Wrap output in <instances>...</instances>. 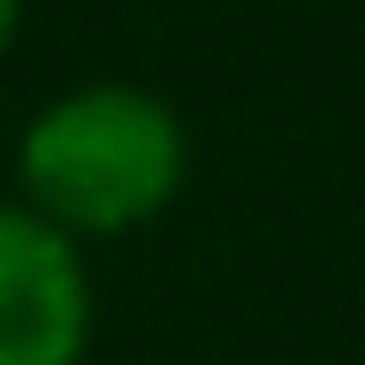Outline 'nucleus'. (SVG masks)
<instances>
[{
    "label": "nucleus",
    "mask_w": 365,
    "mask_h": 365,
    "mask_svg": "<svg viewBox=\"0 0 365 365\" xmlns=\"http://www.w3.org/2000/svg\"><path fill=\"white\" fill-rule=\"evenodd\" d=\"M190 175V130L182 114L145 84L99 76V84L53 91L16 137L23 205L61 236H130L175 205Z\"/></svg>",
    "instance_id": "obj_1"
},
{
    "label": "nucleus",
    "mask_w": 365,
    "mask_h": 365,
    "mask_svg": "<svg viewBox=\"0 0 365 365\" xmlns=\"http://www.w3.org/2000/svg\"><path fill=\"white\" fill-rule=\"evenodd\" d=\"M91 312L84 244L0 198V365H84Z\"/></svg>",
    "instance_id": "obj_2"
},
{
    "label": "nucleus",
    "mask_w": 365,
    "mask_h": 365,
    "mask_svg": "<svg viewBox=\"0 0 365 365\" xmlns=\"http://www.w3.org/2000/svg\"><path fill=\"white\" fill-rule=\"evenodd\" d=\"M16 31H23V0H0V53L16 46Z\"/></svg>",
    "instance_id": "obj_3"
}]
</instances>
